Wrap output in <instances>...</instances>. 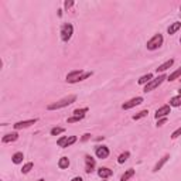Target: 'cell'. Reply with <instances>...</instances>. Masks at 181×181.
I'll return each mask as SVG.
<instances>
[{
    "label": "cell",
    "mask_w": 181,
    "mask_h": 181,
    "mask_svg": "<svg viewBox=\"0 0 181 181\" xmlns=\"http://www.w3.org/2000/svg\"><path fill=\"white\" fill-rule=\"evenodd\" d=\"M90 75H92V72H84L82 70H79V71L77 70V71H72L67 75V81L71 82V84H74V82L84 81V79H86V78L90 77Z\"/></svg>",
    "instance_id": "6da1fadb"
},
{
    "label": "cell",
    "mask_w": 181,
    "mask_h": 181,
    "mask_svg": "<svg viewBox=\"0 0 181 181\" xmlns=\"http://www.w3.org/2000/svg\"><path fill=\"white\" fill-rule=\"evenodd\" d=\"M77 101V96L75 95H70V96L64 98V99H61L58 102H55V104H51L48 105V110H55V109H61V108H65V106H68V105H71L72 102H75Z\"/></svg>",
    "instance_id": "7a4b0ae2"
},
{
    "label": "cell",
    "mask_w": 181,
    "mask_h": 181,
    "mask_svg": "<svg viewBox=\"0 0 181 181\" xmlns=\"http://www.w3.org/2000/svg\"><path fill=\"white\" fill-rule=\"evenodd\" d=\"M161 44H163V35L161 34H156L153 38L147 41V50H156Z\"/></svg>",
    "instance_id": "3957f363"
},
{
    "label": "cell",
    "mask_w": 181,
    "mask_h": 181,
    "mask_svg": "<svg viewBox=\"0 0 181 181\" xmlns=\"http://www.w3.org/2000/svg\"><path fill=\"white\" fill-rule=\"evenodd\" d=\"M164 79H167V77H166V75H160L159 78H156V79H153V81H150L149 84L144 86V92H150V90H153L154 88H157L159 85H161V82L164 81Z\"/></svg>",
    "instance_id": "277c9868"
},
{
    "label": "cell",
    "mask_w": 181,
    "mask_h": 181,
    "mask_svg": "<svg viewBox=\"0 0 181 181\" xmlns=\"http://www.w3.org/2000/svg\"><path fill=\"white\" fill-rule=\"evenodd\" d=\"M72 31H74V27L71 24H64V26L61 27V38L64 40V41H68V40L71 38Z\"/></svg>",
    "instance_id": "5b68a950"
},
{
    "label": "cell",
    "mask_w": 181,
    "mask_h": 181,
    "mask_svg": "<svg viewBox=\"0 0 181 181\" xmlns=\"http://www.w3.org/2000/svg\"><path fill=\"white\" fill-rule=\"evenodd\" d=\"M143 102V98L137 96V98H133V99H130L129 102H126V104L122 105V109H130V108H133V106H137V105H140Z\"/></svg>",
    "instance_id": "8992f818"
},
{
    "label": "cell",
    "mask_w": 181,
    "mask_h": 181,
    "mask_svg": "<svg viewBox=\"0 0 181 181\" xmlns=\"http://www.w3.org/2000/svg\"><path fill=\"white\" fill-rule=\"evenodd\" d=\"M170 105H164V106H161L160 109H157V112H156V119L159 120L160 117H166L170 113Z\"/></svg>",
    "instance_id": "52a82bcc"
},
{
    "label": "cell",
    "mask_w": 181,
    "mask_h": 181,
    "mask_svg": "<svg viewBox=\"0 0 181 181\" xmlns=\"http://www.w3.org/2000/svg\"><path fill=\"white\" fill-rule=\"evenodd\" d=\"M85 163H86V167H85V171L89 174L93 171V168H95V160L90 157V156H85Z\"/></svg>",
    "instance_id": "ba28073f"
},
{
    "label": "cell",
    "mask_w": 181,
    "mask_h": 181,
    "mask_svg": "<svg viewBox=\"0 0 181 181\" xmlns=\"http://www.w3.org/2000/svg\"><path fill=\"white\" fill-rule=\"evenodd\" d=\"M37 122V119L34 117V119H30V120H24V122H17L16 125H13L14 129H23V127H28V126H31V125H34V123Z\"/></svg>",
    "instance_id": "9c48e42d"
},
{
    "label": "cell",
    "mask_w": 181,
    "mask_h": 181,
    "mask_svg": "<svg viewBox=\"0 0 181 181\" xmlns=\"http://www.w3.org/2000/svg\"><path fill=\"white\" fill-rule=\"evenodd\" d=\"M96 156L99 159H106L109 156V149L105 146H98L96 147Z\"/></svg>",
    "instance_id": "30bf717a"
},
{
    "label": "cell",
    "mask_w": 181,
    "mask_h": 181,
    "mask_svg": "<svg viewBox=\"0 0 181 181\" xmlns=\"http://www.w3.org/2000/svg\"><path fill=\"white\" fill-rule=\"evenodd\" d=\"M98 175L101 177V178H108L112 175V170H109L108 167H101L98 170Z\"/></svg>",
    "instance_id": "8fae6325"
},
{
    "label": "cell",
    "mask_w": 181,
    "mask_h": 181,
    "mask_svg": "<svg viewBox=\"0 0 181 181\" xmlns=\"http://www.w3.org/2000/svg\"><path fill=\"white\" fill-rule=\"evenodd\" d=\"M168 159H170V154H166L164 157H163V159H160V161H159V163H157V164L154 166V168H153V171H154V173H157L159 170H161L163 166H164V164H166V163L168 161Z\"/></svg>",
    "instance_id": "7c38bea8"
},
{
    "label": "cell",
    "mask_w": 181,
    "mask_h": 181,
    "mask_svg": "<svg viewBox=\"0 0 181 181\" xmlns=\"http://www.w3.org/2000/svg\"><path fill=\"white\" fill-rule=\"evenodd\" d=\"M174 64V59H168V61H166L164 64H161L159 68H157V72L160 71V72H163V71H166V70H168V68H171V65Z\"/></svg>",
    "instance_id": "4fadbf2b"
},
{
    "label": "cell",
    "mask_w": 181,
    "mask_h": 181,
    "mask_svg": "<svg viewBox=\"0 0 181 181\" xmlns=\"http://www.w3.org/2000/svg\"><path fill=\"white\" fill-rule=\"evenodd\" d=\"M19 139V135L17 133H12V135H7L3 137V143H10V142H16Z\"/></svg>",
    "instance_id": "5bb4252c"
},
{
    "label": "cell",
    "mask_w": 181,
    "mask_h": 181,
    "mask_svg": "<svg viewBox=\"0 0 181 181\" xmlns=\"http://www.w3.org/2000/svg\"><path fill=\"white\" fill-rule=\"evenodd\" d=\"M133 175H135V170H133V168H129V170L120 177V181H127L129 178H132Z\"/></svg>",
    "instance_id": "9a60e30c"
},
{
    "label": "cell",
    "mask_w": 181,
    "mask_h": 181,
    "mask_svg": "<svg viewBox=\"0 0 181 181\" xmlns=\"http://www.w3.org/2000/svg\"><path fill=\"white\" fill-rule=\"evenodd\" d=\"M58 167L59 168H68L70 167V160L67 157H61L58 161Z\"/></svg>",
    "instance_id": "2e32d148"
},
{
    "label": "cell",
    "mask_w": 181,
    "mask_h": 181,
    "mask_svg": "<svg viewBox=\"0 0 181 181\" xmlns=\"http://www.w3.org/2000/svg\"><path fill=\"white\" fill-rule=\"evenodd\" d=\"M180 27H181V23H173L171 26L168 27V34H174L175 31H178L180 30Z\"/></svg>",
    "instance_id": "e0dca14e"
},
{
    "label": "cell",
    "mask_w": 181,
    "mask_h": 181,
    "mask_svg": "<svg viewBox=\"0 0 181 181\" xmlns=\"http://www.w3.org/2000/svg\"><path fill=\"white\" fill-rule=\"evenodd\" d=\"M151 78H153V75L151 74H147V75H143L140 79H139V84L143 85V84H149L150 81H151Z\"/></svg>",
    "instance_id": "ac0fdd59"
},
{
    "label": "cell",
    "mask_w": 181,
    "mask_h": 181,
    "mask_svg": "<svg viewBox=\"0 0 181 181\" xmlns=\"http://www.w3.org/2000/svg\"><path fill=\"white\" fill-rule=\"evenodd\" d=\"M86 112H88V108H82V109H75V110H74V116L84 117Z\"/></svg>",
    "instance_id": "d6986e66"
},
{
    "label": "cell",
    "mask_w": 181,
    "mask_h": 181,
    "mask_svg": "<svg viewBox=\"0 0 181 181\" xmlns=\"http://www.w3.org/2000/svg\"><path fill=\"white\" fill-rule=\"evenodd\" d=\"M23 159H24V156H23V153H16V154L13 156V163H16V164H19V163L23 161Z\"/></svg>",
    "instance_id": "ffe728a7"
},
{
    "label": "cell",
    "mask_w": 181,
    "mask_h": 181,
    "mask_svg": "<svg viewBox=\"0 0 181 181\" xmlns=\"http://www.w3.org/2000/svg\"><path fill=\"white\" fill-rule=\"evenodd\" d=\"M180 77H181V68H178V70L173 72V74H171L167 79H168V81H174V79H177V78H180Z\"/></svg>",
    "instance_id": "44dd1931"
},
{
    "label": "cell",
    "mask_w": 181,
    "mask_h": 181,
    "mask_svg": "<svg viewBox=\"0 0 181 181\" xmlns=\"http://www.w3.org/2000/svg\"><path fill=\"white\" fill-rule=\"evenodd\" d=\"M170 105H171V106H181V95L173 98V99L170 101Z\"/></svg>",
    "instance_id": "7402d4cb"
},
{
    "label": "cell",
    "mask_w": 181,
    "mask_h": 181,
    "mask_svg": "<svg viewBox=\"0 0 181 181\" xmlns=\"http://www.w3.org/2000/svg\"><path fill=\"white\" fill-rule=\"evenodd\" d=\"M147 110H142V112H139L137 115H135L133 116V120H139V119H142V117H144V116H147Z\"/></svg>",
    "instance_id": "603a6c76"
},
{
    "label": "cell",
    "mask_w": 181,
    "mask_h": 181,
    "mask_svg": "<svg viewBox=\"0 0 181 181\" xmlns=\"http://www.w3.org/2000/svg\"><path fill=\"white\" fill-rule=\"evenodd\" d=\"M127 159H129V153L126 151V153H123V154L119 156V159H117V163H120V164H122V163H125L126 160H127Z\"/></svg>",
    "instance_id": "cb8c5ba5"
},
{
    "label": "cell",
    "mask_w": 181,
    "mask_h": 181,
    "mask_svg": "<svg viewBox=\"0 0 181 181\" xmlns=\"http://www.w3.org/2000/svg\"><path fill=\"white\" fill-rule=\"evenodd\" d=\"M65 129H62V127H54V129H51V135L52 136H57V135H61V133H64Z\"/></svg>",
    "instance_id": "d4e9b609"
},
{
    "label": "cell",
    "mask_w": 181,
    "mask_h": 181,
    "mask_svg": "<svg viewBox=\"0 0 181 181\" xmlns=\"http://www.w3.org/2000/svg\"><path fill=\"white\" fill-rule=\"evenodd\" d=\"M33 168V163H27L26 166H23V174H27V173H30V170Z\"/></svg>",
    "instance_id": "484cf974"
},
{
    "label": "cell",
    "mask_w": 181,
    "mask_h": 181,
    "mask_svg": "<svg viewBox=\"0 0 181 181\" xmlns=\"http://www.w3.org/2000/svg\"><path fill=\"white\" fill-rule=\"evenodd\" d=\"M67 140H68V137H67V136L61 137V139L58 140V146H59V147H65V146H67Z\"/></svg>",
    "instance_id": "4316f807"
},
{
    "label": "cell",
    "mask_w": 181,
    "mask_h": 181,
    "mask_svg": "<svg viewBox=\"0 0 181 181\" xmlns=\"http://www.w3.org/2000/svg\"><path fill=\"white\" fill-rule=\"evenodd\" d=\"M75 142H77V136H71V137H68V140H67V146H65V147H68V146L74 144Z\"/></svg>",
    "instance_id": "83f0119b"
},
{
    "label": "cell",
    "mask_w": 181,
    "mask_h": 181,
    "mask_svg": "<svg viewBox=\"0 0 181 181\" xmlns=\"http://www.w3.org/2000/svg\"><path fill=\"white\" fill-rule=\"evenodd\" d=\"M178 136H181V127H178V129L175 130V132H173V135H171V139H177Z\"/></svg>",
    "instance_id": "f1b7e54d"
},
{
    "label": "cell",
    "mask_w": 181,
    "mask_h": 181,
    "mask_svg": "<svg viewBox=\"0 0 181 181\" xmlns=\"http://www.w3.org/2000/svg\"><path fill=\"white\" fill-rule=\"evenodd\" d=\"M82 117H79V116H72V117H70L68 119V123H74V122H79Z\"/></svg>",
    "instance_id": "f546056e"
},
{
    "label": "cell",
    "mask_w": 181,
    "mask_h": 181,
    "mask_svg": "<svg viewBox=\"0 0 181 181\" xmlns=\"http://www.w3.org/2000/svg\"><path fill=\"white\" fill-rule=\"evenodd\" d=\"M166 122H167V117H161L160 120H157V126H163Z\"/></svg>",
    "instance_id": "4dcf8cb0"
},
{
    "label": "cell",
    "mask_w": 181,
    "mask_h": 181,
    "mask_svg": "<svg viewBox=\"0 0 181 181\" xmlns=\"http://www.w3.org/2000/svg\"><path fill=\"white\" fill-rule=\"evenodd\" d=\"M72 4H74V1H65V7H67V9H70Z\"/></svg>",
    "instance_id": "1f68e13d"
},
{
    "label": "cell",
    "mask_w": 181,
    "mask_h": 181,
    "mask_svg": "<svg viewBox=\"0 0 181 181\" xmlns=\"http://www.w3.org/2000/svg\"><path fill=\"white\" fill-rule=\"evenodd\" d=\"M89 137H90V135H88V133H86V135H84V137H82V140L85 142V140H88Z\"/></svg>",
    "instance_id": "d6a6232c"
},
{
    "label": "cell",
    "mask_w": 181,
    "mask_h": 181,
    "mask_svg": "<svg viewBox=\"0 0 181 181\" xmlns=\"http://www.w3.org/2000/svg\"><path fill=\"white\" fill-rule=\"evenodd\" d=\"M72 181H82L81 177H75V178H72Z\"/></svg>",
    "instance_id": "836d02e7"
},
{
    "label": "cell",
    "mask_w": 181,
    "mask_h": 181,
    "mask_svg": "<svg viewBox=\"0 0 181 181\" xmlns=\"http://www.w3.org/2000/svg\"><path fill=\"white\" fill-rule=\"evenodd\" d=\"M38 181H44V180H38Z\"/></svg>",
    "instance_id": "e575fe53"
},
{
    "label": "cell",
    "mask_w": 181,
    "mask_h": 181,
    "mask_svg": "<svg viewBox=\"0 0 181 181\" xmlns=\"http://www.w3.org/2000/svg\"><path fill=\"white\" fill-rule=\"evenodd\" d=\"M180 95H181V89H180Z\"/></svg>",
    "instance_id": "d590c367"
},
{
    "label": "cell",
    "mask_w": 181,
    "mask_h": 181,
    "mask_svg": "<svg viewBox=\"0 0 181 181\" xmlns=\"http://www.w3.org/2000/svg\"><path fill=\"white\" fill-rule=\"evenodd\" d=\"M180 41H181V40H180Z\"/></svg>",
    "instance_id": "8d00e7d4"
}]
</instances>
